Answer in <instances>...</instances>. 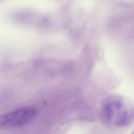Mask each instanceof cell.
Wrapping results in <instances>:
<instances>
[{
	"label": "cell",
	"instance_id": "obj_2",
	"mask_svg": "<svg viewBox=\"0 0 134 134\" xmlns=\"http://www.w3.org/2000/svg\"><path fill=\"white\" fill-rule=\"evenodd\" d=\"M36 114L35 110L29 107L17 109L0 115V128L10 129L22 126L30 121Z\"/></svg>",
	"mask_w": 134,
	"mask_h": 134
},
{
	"label": "cell",
	"instance_id": "obj_1",
	"mask_svg": "<svg viewBox=\"0 0 134 134\" xmlns=\"http://www.w3.org/2000/svg\"><path fill=\"white\" fill-rule=\"evenodd\" d=\"M103 118L109 124L122 127L129 124L133 118V109L122 97L110 96L104 102L102 107Z\"/></svg>",
	"mask_w": 134,
	"mask_h": 134
}]
</instances>
